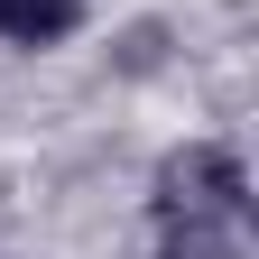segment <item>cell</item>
Instances as JSON below:
<instances>
[{
    "label": "cell",
    "instance_id": "1",
    "mask_svg": "<svg viewBox=\"0 0 259 259\" xmlns=\"http://www.w3.org/2000/svg\"><path fill=\"white\" fill-rule=\"evenodd\" d=\"M148 259H250V157L232 139H176L148 167Z\"/></svg>",
    "mask_w": 259,
    "mask_h": 259
},
{
    "label": "cell",
    "instance_id": "2",
    "mask_svg": "<svg viewBox=\"0 0 259 259\" xmlns=\"http://www.w3.org/2000/svg\"><path fill=\"white\" fill-rule=\"evenodd\" d=\"M93 28V0H0V47L10 56H56Z\"/></svg>",
    "mask_w": 259,
    "mask_h": 259
},
{
    "label": "cell",
    "instance_id": "3",
    "mask_svg": "<svg viewBox=\"0 0 259 259\" xmlns=\"http://www.w3.org/2000/svg\"><path fill=\"white\" fill-rule=\"evenodd\" d=\"M0 259H19V250H0Z\"/></svg>",
    "mask_w": 259,
    "mask_h": 259
}]
</instances>
